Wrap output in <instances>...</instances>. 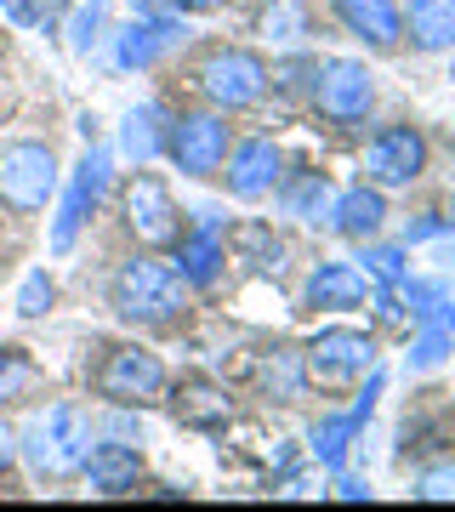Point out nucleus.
<instances>
[{
	"label": "nucleus",
	"instance_id": "obj_20",
	"mask_svg": "<svg viewBox=\"0 0 455 512\" xmlns=\"http://www.w3.org/2000/svg\"><path fill=\"white\" fill-rule=\"evenodd\" d=\"M399 23L416 52H455V0H404Z\"/></svg>",
	"mask_w": 455,
	"mask_h": 512
},
{
	"label": "nucleus",
	"instance_id": "obj_3",
	"mask_svg": "<svg viewBox=\"0 0 455 512\" xmlns=\"http://www.w3.org/2000/svg\"><path fill=\"white\" fill-rule=\"evenodd\" d=\"M57 188H63V171H57L52 143L18 137V143L0 148V211H12V217H40V211L57 200Z\"/></svg>",
	"mask_w": 455,
	"mask_h": 512
},
{
	"label": "nucleus",
	"instance_id": "obj_15",
	"mask_svg": "<svg viewBox=\"0 0 455 512\" xmlns=\"http://www.w3.org/2000/svg\"><path fill=\"white\" fill-rule=\"evenodd\" d=\"M80 478L97 495H131L137 478H143V450L126 439H91L86 461H80Z\"/></svg>",
	"mask_w": 455,
	"mask_h": 512
},
{
	"label": "nucleus",
	"instance_id": "obj_2",
	"mask_svg": "<svg viewBox=\"0 0 455 512\" xmlns=\"http://www.w3.org/2000/svg\"><path fill=\"white\" fill-rule=\"evenodd\" d=\"M109 308L126 319V325H177L182 308H188V285L171 262H154V256H126L109 279Z\"/></svg>",
	"mask_w": 455,
	"mask_h": 512
},
{
	"label": "nucleus",
	"instance_id": "obj_30",
	"mask_svg": "<svg viewBox=\"0 0 455 512\" xmlns=\"http://www.w3.org/2000/svg\"><path fill=\"white\" fill-rule=\"evenodd\" d=\"M364 274H376L382 285H404V279H410V268H404L399 245H370V239H364Z\"/></svg>",
	"mask_w": 455,
	"mask_h": 512
},
{
	"label": "nucleus",
	"instance_id": "obj_22",
	"mask_svg": "<svg viewBox=\"0 0 455 512\" xmlns=\"http://www.w3.org/2000/svg\"><path fill=\"white\" fill-rule=\"evenodd\" d=\"M273 194H279V205H285L291 217L325 222L330 217V200H336V183H330L325 171H302V177H291V183H279Z\"/></svg>",
	"mask_w": 455,
	"mask_h": 512
},
{
	"label": "nucleus",
	"instance_id": "obj_34",
	"mask_svg": "<svg viewBox=\"0 0 455 512\" xmlns=\"http://www.w3.org/2000/svg\"><path fill=\"white\" fill-rule=\"evenodd\" d=\"M160 6L171 18H205V12H217L222 0H160Z\"/></svg>",
	"mask_w": 455,
	"mask_h": 512
},
{
	"label": "nucleus",
	"instance_id": "obj_9",
	"mask_svg": "<svg viewBox=\"0 0 455 512\" xmlns=\"http://www.w3.org/2000/svg\"><path fill=\"white\" fill-rule=\"evenodd\" d=\"M313 109L325 114L330 126H359L364 114L376 109V74L364 69L359 57L313 63Z\"/></svg>",
	"mask_w": 455,
	"mask_h": 512
},
{
	"label": "nucleus",
	"instance_id": "obj_5",
	"mask_svg": "<svg viewBox=\"0 0 455 512\" xmlns=\"http://www.w3.org/2000/svg\"><path fill=\"white\" fill-rule=\"evenodd\" d=\"M228 114L217 109H182L165 114V160L177 165L182 177H217L222 160H228Z\"/></svg>",
	"mask_w": 455,
	"mask_h": 512
},
{
	"label": "nucleus",
	"instance_id": "obj_7",
	"mask_svg": "<svg viewBox=\"0 0 455 512\" xmlns=\"http://www.w3.org/2000/svg\"><path fill=\"white\" fill-rule=\"evenodd\" d=\"M120 211H126L131 239L148 245V251H171V245L182 239V228H188L182 211H177V200H171V188H165L154 171H143V165H137V177L120 188Z\"/></svg>",
	"mask_w": 455,
	"mask_h": 512
},
{
	"label": "nucleus",
	"instance_id": "obj_13",
	"mask_svg": "<svg viewBox=\"0 0 455 512\" xmlns=\"http://www.w3.org/2000/svg\"><path fill=\"white\" fill-rule=\"evenodd\" d=\"M171 251H177V262H171V268L182 274V285H200V291H205V285L222 274V262H228V234H222V217H217V211H200V222H194V228H182V239L171 245Z\"/></svg>",
	"mask_w": 455,
	"mask_h": 512
},
{
	"label": "nucleus",
	"instance_id": "obj_8",
	"mask_svg": "<svg viewBox=\"0 0 455 512\" xmlns=\"http://www.w3.org/2000/svg\"><path fill=\"white\" fill-rule=\"evenodd\" d=\"M109 165L114 160H109L103 143H91L86 154H80L69 188H63V205H57V217H52V256H69L74 239H80V228L97 217V205H103V194H109Z\"/></svg>",
	"mask_w": 455,
	"mask_h": 512
},
{
	"label": "nucleus",
	"instance_id": "obj_19",
	"mask_svg": "<svg viewBox=\"0 0 455 512\" xmlns=\"http://www.w3.org/2000/svg\"><path fill=\"white\" fill-rule=\"evenodd\" d=\"M330 228L342 239H376L387 228V200H382V188H370V183H353L342 188L336 200H330Z\"/></svg>",
	"mask_w": 455,
	"mask_h": 512
},
{
	"label": "nucleus",
	"instance_id": "obj_36",
	"mask_svg": "<svg viewBox=\"0 0 455 512\" xmlns=\"http://www.w3.org/2000/svg\"><path fill=\"white\" fill-rule=\"evenodd\" d=\"M336 495H342V501H370V484H364V478H336Z\"/></svg>",
	"mask_w": 455,
	"mask_h": 512
},
{
	"label": "nucleus",
	"instance_id": "obj_17",
	"mask_svg": "<svg viewBox=\"0 0 455 512\" xmlns=\"http://www.w3.org/2000/svg\"><path fill=\"white\" fill-rule=\"evenodd\" d=\"M330 12H336V23H342L347 35H359L376 52H393L404 40L399 0H330Z\"/></svg>",
	"mask_w": 455,
	"mask_h": 512
},
{
	"label": "nucleus",
	"instance_id": "obj_33",
	"mask_svg": "<svg viewBox=\"0 0 455 512\" xmlns=\"http://www.w3.org/2000/svg\"><path fill=\"white\" fill-rule=\"evenodd\" d=\"M18 467V427L0 416V473H12Z\"/></svg>",
	"mask_w": 455,
	"mask_h": 512
},
{
	"label": "nucleus",
	"instance_id": "obj_37",
	"mask_svg": "<svg viewBox=\"0 0 455 512\" xmlns=\"http://www.w3.org/2000/svg\"><path fill=\"white\" fill-rule=\"evenodd\" d=\"M126 6H131V12H137V18H160V12H165L160 0H126Z\"/></svg>",
	"mask_w": 455,
	"mask_h": 512
},
{
	"label": "nucleus",
	"instance_id": "obj_31",
	"mask_svg": "<svg viewBox=\"0 0 455 512\" xmlns=\"http://www.w3.org/2000/svg\"><path fill=\"white\" fill-rule=\"evenodd\" d=\"M416 501H455V461H438V467H427V473L416 478Z\"/></svg>",
	"mask_w": 455,
	"mask_h": 512
},
{
	"label": "nucleus",
	"instance_id": "obj_24",
	"mask_svg": "<svg viewBox=\"0 0 455 512\" xmlns=\"http://www.w3.org/2000/svg\"><path fill=\"white\" fill-rule=\"evenodd\" d=\"M308 29H313V18H308L302 0H268V6L256 12V35L273 40V46H296Z\"/></svg>",
	"mask_w": 455,
	"mask_h": 512
},
{
	"label": "nucleus",
	"instance_id": "obj_29",
	"mask_svg": "<svg viewBox=\"0 0 455 512\" xmlns=\"http://www.w3.org/2000/svg\"><path fill=\"white\" fill-rule=\"evenodd\" d=\"M52 302H57L52 274H46V268H35V274L18 285V313H23V319H46V313H52Z\"/></svg>",
	"mask_w": 455,
	"mask_h": 512
},
{
	"label": "nucleus",
	"instance_id": "obj_12",
	"mask_svg": "<svg viewBox=\"0 0 455 512\" xmlns=\"http://www.w3.org/2000/svg\"><path fill=\"white\" fill-rule=\"evenodd\" d=\"M222 177H228V194L234 200H268L273 188L285 183V154L273 137H245V143L228 148V160H222Z\"/></svg>",
	"mask_w": 455,
	"mask_h": 512
},
{
	"label": "nucleus",
	"instance_id": "obj_21",
	"mask_svg": "<svg viewBox=\"0 0 455 512\" xmlns=\"http://www.w3.org/2000/svg\"><path fill=\"white\" fill-rule=\"evenodd\" d=\"M120 154L131 165H148L165 154V109L160 103H137V109L120 120Z\"/></svg>",
	"mask_w": 455,
	"mask_h": 512
},
{
	"label": "nucleus",
	"instance_id": "obj_14",
	"mask_svg": "<svg viewBox=\"0 0 455 512\" xmlns=\"http://www.w3.org/2000/svg\"><path fill=\"white\" fill-rule=\"evenodd\" d=\"M114 69H154L171 46L182 40V18L160 12V18H131L126 29H114Z\"/></svg>",
	"mask_w": 455,
	"mask_h": 512
},
{
	"label": "nucleus",
	"instance_id": "obj_28",
	"mask_svg": "<svg viewBox=\"0 0 455 512\" xmlns=\"http://www.w3.org/2000/svg\"><path fill=\"white\" fill-rule=\"evenodd\" d=\"M228 245H234L251 268H262V274H279V262H285V245H279V239H273V228H262V222L234 228V234H228Z\"/></svg>",
	"mask_w": 455,
	"mask_h": 512
},
{
	"label": "nucleus",
	"instance_id": "obj_4",
	"mask_svg": "<svg viewBox=\"0 0 455 512\" xmlns=\"http://www.w3.org/2000/svg\"><path fill=\"white\" fill-rule=\"evenodd\" d=\"M194 80H200L205 103L217 114H245L268 97L273 74H268V63H262V52H251V46H211V52L200 57Z\"/></svg>",
	"mask_w": 455,
	"mask_h": 512
},
{
	"label": "nucleus",
	"instance_id": "obj_32",
	"mask_svg": "<svg viewBox=\"0 0 455 512\" xmlns=\"http://www.w3.org/2000/svg\"><path fill=\"white\" fill-rule=\"evenodd\" d=\"M0 18L18 23V29H40V18H46V0H0Z\"/></svg>",
	"mask_w": 455,
	"mask_h": 512
},
{
	"label": "nucleus",
	"instance_id": "obj_11",
	"mask_svg": "<svg viewBox=\"0 0 455 512\" xmlns=\"http://www.w3.org/2000/svg\"><path fill=\"white\" fill-rule=\"evenodd\" d=\"M427 171V137L416 126H387L364 143V183L370 188H410Z\"/></svg>",
	"mask_w": 455,
	"mask_h": 512
},
{
	"label": "nucleus",
	"instance_id": "obj_26",
	"mask_svg": "<svg viewBox=\"0 0 455 512\" xmlns=\"http://www.w3.org/2000/svg\"><path fill=\"white\" fill-rule=\"evenodd\" d=\"M262 387H268L279 404H291L308 393V370H302V353L291 348H273L268 359H262Z\"/></svg>",
	"mask_w": 455,
	"mask_h": 512
},
{
	"label": "nucleus",
	"instance_id": "obj_23",
	"mask_svg": "<svg viewBox=\"0 0 455 512\" xmlns=\"http://www.w3.org/2000/svg\"><path fill=\"white\" fill-rule=\"evenodd\" d=\"M57 35L69 40V52H80V57H91L103 40H109V0H80L69 12V23L57 29Z\"/></svg>",
	"mask_w": 455,
	"mask_h": 512
},
{
	"label": "nucleus",
	"instance_id": "obj_10",
	"mask_svg": "<svg viewBox=\"0 0 455 512\" xmlns=\"http://www.w3.org/2000/svg\"><path fill=\"white\" fill-rule=\"evenodd\" d=\"M91 387H97V399L103 404H154L171 387V376H165V359L148 348H109V359L97 365V376H91Z\"/></svg>",
	"mask_w": 455,
	"mask_h": 512
},
{
	"label": "nucleus",
	"instance_id": "obj_27",
	"mask_svg": "<svg viewBox=\"0 0 455 512\" xmlns=\"http://www.w3.org/2000/svg\"><path fill=\"white\" fill-rule=\"evenodd\" d=\"M40 382H46V376H40L35 353H29V348H0V404L29 399Z\"/></svg>",
	"mask_w": 455,
	"mask_h": 512
},
{
	"label": "nucleus",
	"instance_id": "obj_25",
	"mask_svg": "<svg viewBox=\"0 0 455 512\" xmlns=\"http://www.w3.org/2000/svg\"><path fill=\"white\" fill-rule=\"evenodd\" d=\"M171 410H177L188 427H222V421H228V399H222L211 382H177Z\"/></svg>",
	"mask_w": 455,
	"mask_h": 512
},
{
	"label": "nucleus",
	"instance_id": "obj_18",
	"mask_svg": "<svg viewBox=\"0 0 455 512\" xmlns=\"http://www.w3.org/2000/svg\"><path fill=\"white\" fill-rule=\"evenodd\" d=\"M302 302L308 308H364L370 302V274L353 268V262H319L302 285Z\"/></svg>",
	"mask_w": 455,
	"mask_h": 512
},
{
	"label": "nucleus",
	"instance_id": "obj_16",
	"mask_svg": "<svg viewBox=\"0 0 455 512\" xmlns=\"http://www.w3.org/2000/svg\"><path fill=\"white\" fill-rule=\"evenodd\" d=\"M376 393H382V370H370V382H364L359 404H353L347 416H325L319 427H313V461H325L330 473H342L347 450H353V439L364 433V421H370V410H376Z\"/></svg>",
	"mask_w": 455,
	"mask_h": 512
},
{
	"label": "nucleus",
	"instance_id": "obj_6",
	"mask_svg": "<svg viewBox=\"0 0 455 512\" xmlns=\"http://www.w3.org/2000/svg\"><path fill=\"white\" fill-rule=\"evenodd\" d=\"M302 370H308V387L319 393H342V387L364 382L376 370V342L364 330H319L308 348H302Z\"/></svg>",
	"mask_w": 455,
	"mask_h": 512
},
{
	"label": "nucleus",
	"instance_id": "obj_35",
	"mask_svg": "<svg viewBox=\"0 0 455 512\" xmlns=\"http://www.w3.org/2000/svg\"><path fill=\"white\" fill-rule=\"evenodd\" d=\"M444 228H450V222L433 211V217H421V222H410V228H404V245H416V239H433V234H444Z\"/></svg>",
	"mask_w": 455,
	"mask_h": 512
},
{
	"label": "nucleus",
	"instance_id": "obj_1",
	"mask_svg": "<svg viewBox=\"0 0 455 512\" xmlns=\"http://www.w3.org/2000/svg\"><path fill=\"white\" fill-rule=\"evenodd\" d=\"M91 439H97V427H91L86 410L69 399H57L18 427V461H29V473L46 478V484H63V478L80 473Z\"/></svg>",
	"mask_w": 455,
	"mask_h": 512
}]
</instances>
